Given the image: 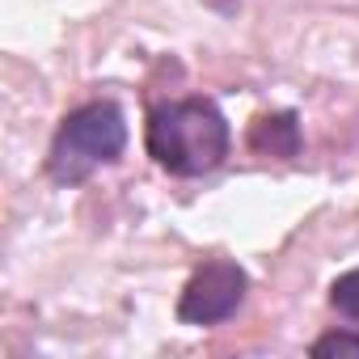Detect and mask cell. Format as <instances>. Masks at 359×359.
<instances>
[{
	"instance_id": "6",
	"label": "cell",
	"mask_w": 359,
	"mask_h": 359,
	"mask_svg": "<svg viewBox=\"0 0 359 359\" xmlns=\"http://www.w3.org/2000/svg\"><path fill=\"white\" fill-rule=\"evenodd\" d=\"M313 355L317 359H351V355H359V334H325V338H317L313 342Z\"/></svg>"
},
{
	"instance_id": "1",
	"label": "cell",
	"mask_w": 359,
	"mask_h": 359,
	"mask_svg": "<svg viewBox=\"0 0 359 359\" xmlns=\"http://www.w3.org/2000/svg\"><path fill=\"white\" fill-rule=\"evenodd\" d=\"M148 152L177 177L212 173L229 156V118L208 97L161 102L148 114Z\"/></svg>"
},
{
	"instance_id": "4",
	"label": "cell",
	"mask_w": 359,
	"mask_h": 359,
	"mask_svg": "<svg viewBox=\"0 0 359 359\" xmlns=\"http://www.w3.org/2000/svg\"><path fill=\"white\" fill-rule=\"evenodd\" d=\"M250 148L262 152V156H292L300 148V127H296V114H262L254 118L250 127Z\"/></svg>"
},
{
	"instance_id": "2",
	"label": "cell",
	"mask_w": 359,
	"mask_h": 359,
	"mask_svg": "<svg viewBox=\"0 0 359 359\" xmlns=\"http://www.w3.org/2000/svg\"><path fill=\"white\" fill-rule=\"evenodd\" d=\"M127 148V123L123 110L114 102H89L81 110H72L51 144L47 156V173L60 187H76L85 177L110 161H118V152Z\"/></svg>"
},
{
	"instance_id": "5",
	"label": "cell",
	"mask_w": 359,
	"mask_h": 359,
	"mask_svg": "<svg viewBox=\"0 0 359 359\" xmlns=\"http://www.w3.org/2000/svg\"><path fill=\"white\" fill-rule=\"evenodd\" d=\"M330 304H334L342 317L359 321V271H346V275L334 279V287H330Z\"/></svg>"
},
{
	"instance_id": "3",
	"label": "cell",
	"mask_w": 359,
	"mask_h": 359,
	"mask_svg": "<svg viewBox=\"0 0 359 359\" xmlns=\"http://www.w3.org/2000/svg\"><path fill=\"white\" fill-rule=\"evenodd\" d=\"M245 300V271L237 262H203L191 283L182 287V300H177V317L187 325H216L224 317L237 313V304Z\"/></svg>"
}]
</instances>
